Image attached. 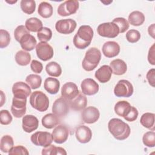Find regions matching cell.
Masks as SVG:
<instances>
[{
	"mask_svg": "<svg viewBox=\"0 0 155 155\" xmlns=\"http://www.w3.org/2000/svg\"><path fill=\"white\" fill-rule=\"evenodd\" d=\"M102 50L105 57L111 58L119 54L120 52V46L116 42L107 41L104 44Z\"/></svg>",
	"mask_w": 155,
	"mask_h": 155,
	"instance_id": "obj_18",
	"label": "cell"
},
{
	"mask_svg": "<svg viewBox=\"0 0 155 155\" xmlns=\"http://www.w3.org/2000/svg\"><path fill=\"white\" fill-rule=\"evenodd\" d=\"M101 59V53L100 50L96 47L90 48L86 51L82 61V68L87 71H92L98 65Z\"/></svg>",
	"mask_w": 155,
	"mask_h": 155,
	"instance_id": "obj_3",
	"label": "cell"
},
{
	"mask_svg": "<svg viewBox=\"0 0 155 155\" xmlns=\"http://www.w3.org/2000/svg\"><path fill=\"white\" fill-rule=\"evenodd\" d=\"M30 68L34 73H40L43 69V65L42 63L38 61L33 60L30 64Z\"/></svg>",
	"mask_w": 155,
	"mask_h": 155,
	"instance_id": "obj_47",
	"label": "cell"
},
{
	"mask_svg": "<svg viewBox=\"0 0 155 155\" xmlns=\"http://www.w3.org/2000/svg\"><path fill=\"white\" fill-rule=\"evenodd\" d=\"M97 33L102 37L114 38L119 33V27L113 22H105L101 24L97 28Z\"/></svg>",
	"mask_w": 155,
	"mask_h": 155,
	"instance_id": "obj_5",
	"label": "cell"
},
{
	"mask_svg": "<svg viewBox=\"0 0 155 155\" xmlns=\"http://www.w3.org/2000/svg\"><path fill=\"white\" fill-rule=\"evenodd\" d=\"M51 135L53 140L55 143L61 144L67 140L69 135V130L65 125H59L54 128Z\"/></svg>",
	"mask_w": 155,
	"mask_h": 155,
	"instance_id": "obj_13",
	"label": "cell"
},
{
	"mask_svg": "<svg viewBox=\"0 0 155 155\" xmlns=\"http://www.w3.org/2000/svg\"><path fill=\"white\" fill-rule=\"evenodd\" d=\"M38 12L39 15L44 18H48L53 15V7L47 2H42L39 4Z\"/></svg>",
	"mask_w": 155,
	"mask_h": 155,
	"instance_id": "obj_31",
	"label": "cell"
},
{
	"mask_svg": "<svg viewBox=\"0 0 155 155\" xmlns=\"http://www.w3.org/2000/svg\"><path fill=\"white\" fill-rule=\"evenodd\" d=\"M140 38V32L134 29L130 30L126 33V39L127 40L131 43H135L137 42Z\"/></svg>",
	"mask_w": 155,
	"mask_h": 155,
	"instance_id": "obj_42",
	"label": "cell"
},
{
	"mask_svg": "<svg viewBox=\"0 0 155 155\" xmlns=\"http://www.w3.org/2000/svg\"><path fill=\"white\" fill-rule=\"evenodd\" d=\"M21 8L26 14H32L36 8V2L33 0H22L21 1Z\"/></svg>",
	"mask_w": 155,
	"mask_h": 155,
	"instance_id": "obj_36",
	"label": "cell"
},
{
	"mask_svg": "<svg viewBox=\"0 0 155 155\" xmlns=\"http://www.w3.org/2000/svg\"><path fill=\"white\" fill-rule=\"evenodd\" d=\"M42 125L48 129H51L55 127L60 123V119L54 113H48L45 114L42 118Z\"/></svg>",
	"mask_w": 155,
	"mask_h": 155,
	"instance_id": "obj_26",
	"label": "cell"
},
{
	"mask_svg": "<svg viewBox=\"0 0 155 155\" xmlns=\"http://www.w3.org/2000/svg\"><path fill=\"white\" fill-rule=\"evenodd\" d=\"M14 145L13 139L9 135H5L2 137L0 142V149L3 153H9Z\"/></svg>",
	"mask_w": 155,
	"mask_h": 155,
	"instance_id": "obj_34",
	"label": "cell"
},
{
	"mask_svg": "<svg viewBox=\"0 0 155 155\" xmlns=\"http://www.w3.org/2000/svg\"><path fill=\"white\" fill-rule=\"evenodd\" d=\"M22 128L27 133H31L36 130L39 126V120L38 118L33 115H25L23 117Z\"/></svg>",
	"mask_w": 155,
	"mask_h": 155,
	"instance_id": "obj_19",
	"label": "cell"
},
{
	"mask_svg": "<svg viewBox=\"0 0 155 155\" xmlns=\"http://www.w3.org/2000/svg\"><path fill=\"white\" fill-rule=\"evenodd\" d=\"M81 87L82 93L85 95L91 96L96 94L99 88L98 84L93 79L87 78L81 82Z\"/></svg>",
	"mask_w": 155,
	"mask_h": 155,
	"instance_id": "obj_16",
	"label": "cell"
},
{
	"mask_svg": "<svg viewBox=\"0 0 155 155\" xmlns=\"http://www.w3.org/2000/svg\"><path fill=\"white\" fill-rule=\"evenodd\" d=\"M60 82L58 79L54 78H47L44 84L45 90L51 94H56L59 90Z\"/></svg>",
	"mask_w": 155,
	"mask_h": 155,
	"instance_id": "obj_25",
	"label": "cell"
},
{
	"mask_svg": "<svg viewBox=\"0 0 155 155\" xmlns=\"http://www.w3.org/2000/svg\"><path fill=\"white\" fill-rule=\"evenodd\" d=\"M12 116L7 110H2L0 111V122L2 125H8L12 121Z\"/></svg>",
	"mask_w": 155,
	"mask_h": 155,
	"instance_id": "obj_44",
	"label": "cell"
},
{
	"mask_svg": "<svg viewBox=\"0 0 155 155\" xmlns=\"http://www.w3.org/2000/svg\"><path fill=\"white\" fill-rule=\"evenodd\" d=\"M21 48L25 51H31L36 45V40L35 37L30 35H25L19 42Z\"/></svg>",
	"mask_w": 155,
	"mask_h": 155,
	"instance_id": "obj_24",
	"label": "cell"
},
{
	"mask_svg": "<svg viewBox=\"0 0 155 155\" xmlns=\"http://www.w3.org/2000/svg\"><path fill=\"white\" fill-rule=\"evenodd\" d=\"M45 70L48 75L53 77H58L62 73V68L60 65L54 61L50 62L47 64Z\"/></svg>",
	"mask_w": 155,
	"mask_h": 155,
	"instance_id": "obj_33",
	"label": "cell"
},
{
	"mask_svg": "<svg viewBox=\"0 0 155 155\" xmlns=\"http://www.w3.org/2000/svg\"><path fill=\"white\" fill-rule=\"evenodd\" d=\"M138 116V111L134 107H131V109L128 114L124 117L127 121L133 122L136 120Z\"/></svg>",
	"mask_w": 155,
	"mask_h": 155,
	"instance_id": "obj_46",
	"label": "cell"
},
{
	"mask_svg": "<svg viewBox=\"0 0 155 155\" xmlns=\"http://www.w3.org/2000/svg\"><path fill=\"white\" fill-rule=\"evenodd\" d=\"M79 91L77 85L71 82L64 84L61 88V95L63 97L71 101L78 96Z\"/></svg>",
	"mask_w": 155,
	"mask_h": 155,
	"instance_id": "obj_17",
	"label": "cell"
},
{
	"mask_svg": "<svg viewBox=\"0 0 155 155\" xmlns=\"http://www.w3.org/2000/svg\"><path fill=\"white\" fill-rule=\"evenodd\" d=\"M82 119L85 123L93 124L99 118L100 113L99 110L93 106L85 108L81 113Z\"/></svg>",
	"mask_w": 155,
	"mask_h": 155,
	"instance_id": "obj_14",
	"label": "cell"
},
{
	"mask_svg": "<svg viewBox=\"0 0 155 155\" xmlns=\"http://www.w3.org/2000/svg\"><path fill=\"white\" fill-rule=\"evenodd\" d=\"M113 73L112 70L109 65H104L101 66L95 72V78L101 83H106L108 82Z\"/></svg>",
	"mask_w": 155,
	"mask_h": 155,
	"instance_id": "obj_22",
	"label": "cell"
},
{
	"mask_svg": "<svg viewBox=\"0 0 155 155\" xmlns=\"http://www.w3.org/2000/svg\"><path fill=\"white\" fill-rule=\"evenodd\" d=\"M110 133L119 140H123L128 137L130 134V126L118 118L111 119L108 124Z\"/></svg>",
	"mask_w": 155,
	"mask_h": 155,
	"instance_id": "obj_1",
	"label": "cell"
},
{
	"mask_svg": "<svg viewBox=\"0 0 155 155\" xmlns=\"http://www.w3.org/2000/svg\"><path fill=\"white\" fill-rule=\"evenodd\" d=\"M154 73H155V70L154 68H152L148 71L146 76L150 85H151L153 87H154V83H155Z\"/></svg>",
	"mask_w": 155,
	"mask_h": 155,
	"instance_id": "obj_48",
	"label": "cell"
},
{
	"mask_svg": "<svg viewBox=\"0 0 155 155\" xmlns=\"http://www.w3.org/2000/svg\"><path fill=\"white\" fill-rule=\"evenodd\" d=\"M6 2H8V3H9V4H14V3H16V2H17V1H6Z\"/></svg>",
	"mask_w": 155,
	"mask_h": 155,
	"instance_id": "obj_52",
	"label": "cell"
},
{
	"mask_svg": "<svg viewBox=\"0 0 155 155\" xmlns=\"http://www.w3.org/2000/svg\"><path fill=\"white\" fill-rule=\"evenodd\" d=\"M25 27L29 31L38 32L43 28L42 21L37 18H30L26 20Z\"/></svg>",
	"mask_w": 155,
	"mask_h": 155,
	"instance_id": "obj_29",
	"label": "cell"
},
{
	"mask_svg": "<svg viewBox=\"0 0 155 155\" xmlns=\"http://www.w3.org/2000/svg\"><path fill=\"white\" fill-rule=\"evenodd\" d=\"M37 36L41 42H45L50 41L52 37V31L48 27H43L37 33Z\"/></svg>",
	"mask_w": 155,
	"mask_h": 155,
	"instance_id": "obj_38",
	"label": "cell"
},
{
	"mask_svg": "<svg viewBox=\"0 0 155 155\" xmlns=\"http://www.w3.org/2000/svg\"><path fill=\"white\" fill-rule=\"evenodd\" d=\"M114 24L117 25L119 29V33H124L129 28V23L127 20L124 18H116L112 21Z\"/></svg>",
	"mask_w": 155,
	"mask_h": 155,
	"instance_id": "obj_40",
	"label": "cell"
},
{
	"mask_svg": "<svg viewBox=\"0 0 155 155\" xmlns=\"http://www.w3.org/2000/svg\"><path fill=\"white\" fill-rule=\"evenodd\" d=\"M76 25L77 24L74 20L65 19L57 21L55 24V28L59 33L68 35L74 31Z\"/></svg>",
	"mask_w": 155,
	"mask_h": 155,
	"instance_id": "obj_10",
	"label": "cell"
},
{
	"mask_svg": "<svg viewBox=\"0 0 155 155\" xmlns=\"http://www.w3.org/2000/svg\"><path fill=\"white\" fill-rule=\"evenodd\" d=\"M30 139L34 145L43 147L49 146L53 142L51 134L47 131H37L31 136Z\"/></svg>",
	"mask_w": 155,
	"mask_h": 155,
	"instance_id": "obj_7",
	"label": "cell"
},
{
	"mask_svg": "<svg viewBox=\"0 0 155 155\" xmlns=\"http://www.w3.org/2000/svg\"><path fill=\"white\" fill-rule=\"evenodd\" d=\"M25 81L31 89L35 90L41 86L42 82V78L38 74H31L27 76Z\"/></svg>",
	"mask_w": 155,
	"mask_h": 155,
	"instance_id": "obj_37",
	"label": "cell"
},
{
	"mask_svg": "<svg viewBox=\"0 0 155 155\" xmlns=\"http://www.w3.org/2000/svg\"><path fill=\"white\" fill-rule=\"evenodd\" d=\"M79 4L76 0H67L61 4L58 8V13L61 16L74 14L79 8Z\"/></svg>",
	"mask_w": 155,
	"mask_h": 155,
	"instance_id": "obj_8",
	"label": "cell"
},
{
	"mask_svg": "<svg viewBox=\"0 0 155 155\" xmlns=\"http://www.w3.org/2000/svg\"><path fill=\"white\" fill-rule=\"evenodd\" d=\"M37 56L43 61H47L52 58L54 51L52 47L45 42H40L36 46Z\"/></svg>",
	"mask_w": 155,
	"mask_h": 155,
	"instance_id": "obj_9",
	"label": "cell"
},
{
	"mask_svg": "<svg viewBox=\"0 0 155 155\" xmlns=\"http://www.w3.org/2000/svg\"><path fill=\"white\" fill-rule=\"evenodd\" d=\"M42 155H66L67 152L64 148L60 147H56L53 145H50L47 147H44L42 151Z\"/></svg>",
	"mask_w": 155,
	"mask_h": 155,
	"instance_id": "obj_35",
	"label": "cell"
},
{
	"mask_svg": "<svg viewBox=\"0 0 155 155\" xmlns=\"http://www.w3.org/2000/svg\"><path fill=\"white\" fill-rule=\"evenodd\" d=\"M154 44H153V45L150 47L148 54V62L152 64V65H155V56H154Z\"/></svg>",
	"mask_w": 155,
	"mask_h": 155,
	"instance_id": "obj_49",
	"label": "cell"
},
{
	"mask_svg": "<svg viewBox=\"0 0 155 155\" xmlns=\"http://www.w3.org/2000/svg\"><path fill=\"white\" fill-rule=\"evenodd\" d=\"M9 154H29V153L26 148L23 146L18 145L15 147H13L12 149L9 151Z\"/></svg>",
	"mask_w": 155,
	"mask_h": 155,
	"instance_id": "obj_45",
	"label": "cell"
},
{
	"mask_svg": "<svg viewBox=\"0 0 155 155\" xmlns=\"http://www.w3.org/2000/svg\"><path fill=\"white\" fill-rule=\"evenodd\" d=\"M145 21V16L139 11H133L128 16V22L134 26L141 25Z\"/></svg>",
	"mask_w": 155,
	"mask_h": 155,
	"instance_id": "obj_30",
	"label": "cell"
},
{
	"mask_svg": "<svg viewBox=\"0 0 155 155\" xmlns=\"http://www.w3.org/2000/svg\"><path fill=\"white\" fill-rule=\"evenodd\" d=\"M27 34H30V31L27 29L25 26L22 25L18 26L14 31L15 38L18 42H19L21 39L25 35H27Z\"/></svg>",
	"mask_w": 155,
	"mask_h": 155,
	"instance_id": "obj_43",
	"label": "cell"
},
{
	"mask_svg": "<svg viewBox=\"0 0 155 155\" xmlns=\"http://www.w3.org/2000/svg\"><path fill=\"white\" fill-rule=\"evenodd\" d=\"M142 141L145 146L154 147L155 146V133L153 131L145 133L143 136Z\"/></svg>",
	"mask_w": 155,
	"mask_h": 155,
	"instance_id": "obj_39",
	"label": "cell"
},
{
	"mask_svg": "<svg viewBox=\"0 0 155 155\" xmlns=\"http://www.w3.org/2000/svg\"><path fill=\"white\" fill-rule=\"evenodd\" d=\"M15 61L16 63L21 66H26L30 62L31 55L29 53L19 50L15 54Z\"/></svg>",
	"mask_w": 155,
	"mask_h": 155,
	"instance_id": "obj_32",
	"label": "cell"
},
{
	"mask_svg": "<svg viewBox=\"0 0 155 155\" xmlns=\"http://www.w3.org/2000/svg\"><path fill=\"white\" fill-rule=\"evenodd\" d=\"M154 113H145L140 117V122L142 126L151 130H154Z\"/></svg>",
	"mask_w": 155,
	"mask_h": 155,
	"instance_id": "obj_28",
	"label": "cell"
},
{
	"mask_svg": "<svg viewBox=\"0 0 155 155\" xmlns=\"http://www.w3.org/2000/svg\"><path fill=\"white\" fill-rule=\"evenodd\" d=\"M27 98H19L13 97L11 111L13 115L16 118L22 117L26 112Z\"/></svg>",
	"mask_w": 155,
	"mask_h": 155,
	"instance_id": "obj_11",
	"label": "cell"
},
{
	"mask_svg": "<svg viewBox=\"0 0 155 155\" xmlns=\"http://www.w3.org/2000/svg\"><path fill=\"white\" fill-rule=\"evenodd\" d=\"M75 135L77 140L82 143H85L91 139L92 132L90 128L85 125H80L76 128Z\"/></svg>",
	"mask_w": 155,
	"mask_h": 155,
	"instance_id": "obj_20",
	"label": "cell"
},
{
	"mask_svg": "<svg viewBox=\"0 0 155 155\" xmlns=\"http://www.w3.org/2000/svg\"><path fill=\"white\" fill-rule=\"evenodd\" d=\"M31 92L29 85L23 82H17L13 84L12 87V93L14 97L27 98Z\"/></svg>",
	"mask_w": 155,
	"mask_h": 155,
	"instance_id": "obj_15",
	"label": "cell"
},
{
	"mask_svg": "<svg viewBox=\"0 0 155 155\" xmlns=\"http://www.w3.org/2000/svg\"><path fill=\"white\" fill-rule=\"evenodd\" d=\"M148 31L150 35H151L153 38H154V24H153L149 26Z\"/></svg>",
	"mask_w": 155,
	"mask_h": 155,
	"instance_id": "obj_50",
	"label": "cell"
},
{
	"mask_svg": "<svg viewBox=\"0 0 155 155\" xmlns=\"http://www.w3.org/2000/svg\"><path fill=\"white\" fill-rule=\"evenodd\" d=\"M29 101L31 106L41 112L46 111L49 106L48 97L41 91L33 92L30 97Z\"/></svg>",
	"mask_w": 155,
	"mask_h": 155,
	"instance_id": "obj_4",
	"label": "cell"
},
{
	"mask_svg": "<svg viewBox=\"0 0 155 155\" xmlns=\"http://www.w3.org/2000/svg\"><path fill=\"white\" fill-rule=\"evenodd\" d=\"M10 42V36L9 33L5 30H0V47L5 48L8 45Z\"/></svg>",
	"mask_w": 155,
	"mask_h": 155,
	"instance_id": "obj_41",
	"label": "cell"
},
{
	"mask_svg": "<svg viewBox=\"0 0 155 155\" xmlns=\"http://www.w3.org/2000/svg\"><path fill=\"white\" fill-rule=\"evenodd\" d=\"M1 107L3 105V104H4V101L2 100V99H3V97H4V96H4V93H3V92H2V91H1Z\"/></svg>",
	"mask_w": 155,
	"mask_h": 155,
	"instance_id": "obj_51",
	"label": "cell"
},
{
	"mask_svg": "<svg viewBox=\"0 0 155 155\" xmlns=\"http://www.w3.org/2000/svg\"><path fill=\"white\" fill-rule=\"evenodd\" d=\"M69 101L63 97L57 99L52 107L53 113L58 117L65 116L69 111Z\"/></svg>",
	"mask_w": 155,
	"mask_h": 155,
	"instance_id": "obj_12",
	"label": "cell"
},
{
	"mask_svg": "<svg viewBox=\"0 0 155 155\" xmlns=\"http://www.w3.org/2000/svg\"><path fill=\"white\" fill-rule=\"evenodd\" d=\"M114 93L119 97H130L133 94V85L127 80H120L114 87Z\"/></svg>",
	"mask_w": 155,
	"mask_h": 155,
	"instance_id": "obj_6",
	"label": "cell"
},
{
	"mask_svg": "<svg viewBox=\"0 0 155 155\" xmlns=\"http://www.w3.org/2000/svg\"><path fill=\"white\" fill-rule=\"evenodd\" d=\"M110 65L113 74L116 75H122L125 74L127 70V65L126 63L120 59L113 60Z\"/></svg>",
	"mask_w": 155,
	"mask_h": 155,
	"instance_id": "obj_23",
	"label": "cell"
},
{
	"mask_svg": "<svg viewBox=\"0 0 155 155\" xmlns=\"http://www.w3.org/2000/svg\"><path fill=\"white\" fill-rule=\"evenodd\" d=\"M69 101L70 107L74 111H81L84 110L87 104V99L84 94L79 91L76 97Z\"/></svg>",
	"mask_w": 155,
	"mask_h": 155,
	"instance_id": "obj_21",
	"label": "cell"
},
{
	"mask_svg": "<svg viewBox=\"0 0 155 155\" xmlns=\"http://www.w3.org/2000/svg\"><path fill=\"white\" fill-rule=\"evenodd\" d=\"M130 104L126 101L117 102L114 106L115 113L119 116L125 117L131 109Z\"/></svg>",
	"mask_w": 155,
	"mask_h": 155,
	"instance_id": "obj_27",
	"label": "cell"
},
{
	"mask_svg": "<svg viewBox=\"0 0 155 155\" xmlns=\"http://www.w3.org/2000/svg\"><path fill=\"white\" fill-rule=\"evenodd\" d=\"M93 34V30L90 26L81 25L73 38L74 46L79 49H85L90 45Z\"/></svg>",
	"mask_w": 155,
	"mask_h": 155,
	"instance_id": "obj_2",
	"label": "cell"
}]
</instances>
